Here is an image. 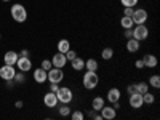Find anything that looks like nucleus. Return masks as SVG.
<instances>
[{"label": "nucleus", "mask_w": 160, "mask_h": 120, "mask_svg": "<svg viewBox=\"0 0 160 120\" xmlns=\"http://www.w3.org/2000/svg\"><path fill=\"white\" fill-rule=\"evenodd\" d=\"M58 112H59L61 117H69L72 111H71V108H69V104H61V108L58 109Z\"/></svg>", "instance_id": "obj_27"}, {"label": "nucleus", "mask_w": 160, "mask_h": 120, "mask_svg": "<svg viewBox=\"0 0 160 120\" xmlns=\"http://www.w3.org/2000/svg\"><path fill=\"white\" fill-rule=\"evenodd\" d=\"M16 68H18V71L26 74L32 69V61L29 59V56H19L16 61Z\"/></svg>", "instance_id": "obj_9"}, {"label": "nucleus", "mask_w": 160, "mask_h": 120, "mask_svg": "<svg viewBox=\"0 0 160 120\" xmlns=\"http://www.w3.org/2000/svg\"><path fill=\"white\" fill-rule=\"evenodd\" d=\"M56 98L61 104H71L74 99V91L69 87H59L56 91Z\"/></svg>", "instance_id": "obj_3"}, {"label": "nucleus", "mask_w": 160, "mask_h": 120, "mask_svg": "<svg viewBox=\"0 0 160 120\" xmlns=\"http://www.w3.org/2000/svg\"><path fill=\"white\" fill-rule=\"evenodd\" d=\"M95 114H96V111H95V109H91V111H88V112H87V117L93 118V115H95Z\"/></svg>", "instance_id": "obj_39"}, {"label": "nucleus", "mask_w": 160, "mask_h": 120, "mask_svg": "<svg viewBox=\"0 0 160 120\" xmlns=\"http://www.w3.org/2000/svg\"><path fill=\"white\" fill-rule=\"evenodd\" d=\"M142 102H144V104H148V106H152V104L155 102V95H152L151 91L142 93Z\"/></svg>", "instance_id": "obj_24"}, {"label": "nucleus", "mask_w": 160, "mask_h": 120, "mask_svg": "<svg viewBox=\"0 0 160 120\" xmlns=\"http://www.w3.org/2000/svg\"><path fill=\"white\" fill-rule=\"evenodd\" d=\"M135 68H136V69H144V62H142V59H136V61H135Z\"/></svg>", "instance_id": "obj_36"}, {"label": "nucleus", "mask_w": 160, "mask_h": 120, "mask_svg": "<svg viewBox=\"0 0 160 120\" xmlns=\"http://www.w3.org/2000/svg\"><path fill=\"white\" fill-rule=\"evenodd\" d=\"M120 98H122V93H120V90L118 88H111L109 91H108V101L112 104V102H115V101H120Z\"/></svg>", "instance_id": "obj_17"}, {"label": "nucleus", "mask_w": 160, "mask_h": 120, "mask_svg": "<svg viewBox=\"0 0 160 120\" xmlns=\"http://www.w3.org/2000/svg\"><path fill=\"white\" fill-rule=\"evenodd\" d=\"M22 106H24V102H22V101H16V104H15V108H16V109H21Z\"/></svg>", "instance_id": "obj_40"}, {"label": "nucleus", "mask_w": 160, "mask_h": 120, "mask_svg": "<svg viewBox=\"0 0 160 120\" xmlns=\"http://www.w3.org/2000/svg\"><path fill=\"white\" fill-rule=\"evenodd\" d=\"M16 74V69L15 66H10V64H3L2 68H0V78H3L5 82L7 80H13V77H15Z\"/></svg>", "instance_id": "obj_8"}, {"label": "nucleus", "mask_w": 160, "mask_h": 120, "mask_svg": "<svg viewBox=\"0 0 160 120\" xmlns=\"http://www.w3.org/2000/svg\"><path fill=\"white\" fill-rule=\"evenodd\" d=\"M58 88H59V83H51L50 85V91H53V93H56Z\"/></svg>", "instance_id": "obj_37"}, {"label": "nucleus", "mask_w": 160, "mask_h": 120, "mask_svg": "<svg viewBox=\"0 0 160 120\" xmlns=\"http://www.w3.org/2000/svg\"><path fill=\"white\" fill-rule=\"evenodd\" d=\"M40 68H42V69H45V71H50V69L53 68L51 59H43V61H42V64H40Z\"/></svg>", "instance_id": "obj_31"}, {"label": "nucleus", "mask_w": 160, "mask_h": 120, "mask_svg": "<svg viewBox=\"0 0 160 120\" xmlns=\"http://www.w3.org/2000/svg\"><path fill=\"white\" fill-rule=\"evenodd\" d=\"M128 104L131 109H141L144 102H142V95H139V93H133V95H130L128 98Z\"/></svg>", "instance_id": "obj_11"}, {"label": "nucleus", "mask_w": 160, "mask_h": 120, "mask_svg": "<svg viewBox=\"0 0 160 120\" xmlns=\"http://www.w3.org/2000/svg\"><path fill=\"white\" fill-rule=\"evenodd\" d=\"M13 82H16V83H24L26 82V75H24V72H18L16 71V74H15V77H13Z\"/></svg>", "instance_id": "obj_28"}, {"label": "nucleus", "mask_w": 160, "mask_h": 120, "mask_svg": "<svg viewBox=\"0 0 160 120\" xmlns=\"http://www.w3.org/2000/svg\"><path fill=\"white\" fill-rule=\"evenodd\" d=\"M47 77H48V71L42 69V68H37L34 71V80L37 83H45L47 82Z\"/></svg>", "instance_id": "obj_15"}, {"label": "nucleus", "mask_w": 160, "mask_h": 120, "mask_svg": "<svg viewBox=\"0 0 160 120\" xmlns=\"http://www.w3.org/2000/svg\"><path fill=\"white\" fill-rule=\"evenodd\" d=\"M43 104L47 106L48 109L56 108V106L59 104V101H58V98H56V93H53V91H47V93H45V96H43Z\"/></svg>", "instance_id": "obj_10"}, {"label": "nucleus", "mask_w": 160, "mask_h": 120, "mask_svg": "<svg viewBox=\"0 0 160 120\" xmlns=\"http://www.w3.org/2000/svg\"><path fill=\"white\" fill-rule=\"evenodd\" d=\"M133 11H135V8L133 7H123V16H133Z\"/></svg>", "instance_id": "obj_33"}, {"label": "nucleus", "mask_w": 160, "mask_h": 120, "mask_svg": "<svg viewBox=\"0 0 160 120\" xmlns=\"http://www.w3.org/2000/svg\"><path fill=\"white\" fill-rule=\"evenodd\" d=\"M149 37V29L146 28V24H135L133 26V38H136L138 42H142Z\"/></svg>", "instance_id": "obj_4"}, {"label": "nucleus", "mask_w": 160, "mask_h": 120, "mask_svg": "<svg viewBox=\"0 0 160 120\" xmlns=\"http://www.w3.org/2000/svg\"><path fill=\"white\" fill-rule=\"evenodd\" d=\"M56 47H58V51H59V53H66V51L71 50V42H69L68 38H61Z\"/></svg>", "instance_id": "obj_20"}, {"label": "nucleus", "mask_w": 160, "mask_h": 120, "mask_svg": "<svg viewBox=\"0 0 160 120\" xmlns=\"http://www.w3.org/2000/svg\"><path fill=\"white\" fill-rule=\"evenodd\" d=\"M120 26H122L123 29H133L135 22H133V19L130 16H122L120 18Z\"/></svg>", "instance_id": "obj_22"}, {"label": "nucleus", "mask_w": 160, "mask_h": 120, "mask_svg": "<svg viewBox=\"0 0 160 120\" xmlns=\"http://www.w3.org/2000/svg\"><path fill=\"white\" fill-rule=\"evenodd\" d=\"M64 55H66V58H68V61H72V59L77 56V53H75V50H72V48H71L69 51H66Z\"/></svg>", "instance_id": "obj_32"}, {"label": "nucleus", "mask_w": 160, "mask_h": 120, "mask_svg": "<svg viewBox=\"0 0 160 120\" xmlns=\"http://www.w3.org/2000/svg\"><path fill=\"white\" fill-rule=\"evenodd\" d=\"M120 3H122L123 7H133V8H136L138 0H120Z\"/></svg>", "instance_id": "obj_30"}, {"label": "nucleus", "mask_w": 160, "mask_h": 120, "mask_svg": "<svg viewBox=\"0 0 160 120\" xmlns=\"http://www.w3.org/2000/svg\"><path fill=\"white\" fill-rule=\"evenodd\" d=\"M71 117H72V120H83L85 114L82 111H74V112H71Z\"/></svg>", "instance_id": "obj_29"}, {"label": "nucleus", "mask_w": 160, "mask_h": 120, "mask_svg": "<svg viewBox=\"0 0 160 120\" xmlns=\"http://www.w3.org/2000/svg\"><path fill=\"white\" fill-rule=\"evenodd\" d=\"M71 66H72V69H74L75 72H80V71H83V69H85V59L75 56V58L71 61Z\"/></svg>", "instance_id": "obj_18"}, {"label": "nucleus", "mask_w": 160, "mask_h": 120, "mask_svg": "<svg viewBox=\"0 0 160 120\" xmlns=\"http://www.w3.org/2000/svg\"><path fill=\"white\" fill-rule=\"evenodd\" d=\"M123 37H125L127 40L131 38V37H133V29H125V31H123Z\"/></svg>", "instance_id": "obj_35"}, {"label": "nucleus", "mask_w": 160, "mask_h": 120, "mask_svg": "<svg viewBox=\"0 0 160 120\" xmlns=\"http://www.w3.org/2000/svg\"><path fill=\"white\" fill-rule=\"evenodd\" d=\"M135 87H136V93H139V95H142V93H146V91H149L148 82H138V83H135Z\"/></svg>", "instance_id": "obj_26"}, {"label": "nucleus", "mask_w": 160, "mask_h": 120, "mask_svg": "<svg viewBox=\"0 0 160 120\" xmlns=\"http://www.w3.org/2000/svg\"><path fill=\"white\" fill-rule=\"evenodd\" d=\"M82 83L85 90H95L99 85V75L95 71H87L82 77Z\"/></svg>", "instance_id": "obj_2"}, {"label": "nucleus", "mask_w": 160, "mask_h": 120, "mask_svg": "<svg viewBox=\"0 0 160 120\" xmlns=\"http://www.w3.org/2000/svg\"><path fill=\"white\" fill-rule=\"evenodd\" d=\"M47 80H48L50 83H61L62 80H64V71L59 69V68H51L48 71Z\"/></svg>", "instance_id": "obj_5"}, {"label": "nucleus", "mask_w": 160, "mask_h": 120, "mask_svg": "<svg viewBox=\"0 0 160 120\" xmlns=\"http://www.w3.org/2000/svg\"><path fill=\"white\" fill-rule=\"evenodd\" d=\"M148 85H149V87H152V88H155V90H158V88H160V75H158V74L151 75V77H149Z\"/></svg>", "instance_id": "obj_23"}, {"label": "nucleus", "mask_w": 160, "mask_h": 120, "mask_svg": "<svg viewBox=\"0 0 160 120\" xmlns=\"http://www.w3.org/2000/svg\"><path fill=\"white\" fill-rule=\"evenodd\" d=\"M131 19H133V22H135V24H146V21L149 19L148 10H144V8H135Z\"/></svg>", "instance_id": "obj_6"}, {"label": "nucleus", "mask_w": 160, "mask_h": 120, "mask_svg": "<svg viewBox=\"0 0 160 120\" xmlns=\"http://www.w3.org/2000/svg\"><path fill=\"white\" fill-rule=\"evenodd\" d=\"M101 58H102L104 61H109V59H112V58H114V50H112L111 47H106V48L101 51Z\"/></svg>", "instance_id": "obj_25"}, {"label": "nucleus", "mask_w": 160, "mask_h": 120, "mask_svg": "<svg viewBox=\"0 0 160 120\" xmlns=\"http://www.w3.org/2000/svg\"><path fill=\"white\" fill-rule=\"evenodd\" d=\"M127 93H128V95H133V93H136V87H135V83H131V85L127 87Z\"/></svg>", "instance_id": "obj_34"}, {"label": "nucleus", "mask_w": 160, "mask_h": 120, "mask_svg": "<svg viewBox=\"0 0 160 120\" xmlns=\"http://www.w3.org/2000/svg\"><path fill=\"white\" fill-rule=\"evenodd\" d=\"M10 15L16 22H26L28 19V10L22 3H13L10 8Z\"/></svg>", "instance_id": "obj_1"}, {"label": "nucleus", "mask_w": 160, "mask_h": 120, "mask_svg": "<svg viewBox=\"0 0 160 120\" xmlns=\"http://www.w3.org/2000/svg\"><path fill=\"white\" fill-rule=\"evenodd\" d=\"M2 2H11V0H2Z\"/></svg>", "instance_id": "obj_42"}, {"label": "nucleus", "mask_w": 160, "mask_h": 120, "mask_svg": "<svg viewBox=\"0 0 160 120\" xmlns=\"http://www.w3.org/2000/svg\"><path fill=\"white\" fill-rule=\"evenodd\" d=\"M85 69L87 71H98L99 69V64H98V61L95 59V58H90V59H87L85 61Z\"/></svg>", "instance_id": "obj_21"}, {"label": "nucleus", "mask_w": 160, "mask_h": 120, "mask_svg": "<svg viewBox=\"0 0 160 120\" xmlns=\"http://www.w3.org/2000/svg\"><path fill=\"white\" fill-rule=\"evenodd\" d=\"M104 104H106V99L101 98V96H96V98H93V101H91V109H95L96 112H99Z\"/></svg>", "instance_id": "obj_19"}, {"label": "nucleus", "mask_w": 160, "mask_h": 120, "mask_svg": "<svg viewBox=\"0 0 160 120\" xmlns=\"http://www.w3.org/2000/svg\"><path fill=\"white\" fill-rule=\"evenodd\" d=\"M99 114H101V117L104 118V120H114L115 117H117V111L112 108V106H102V109L99 111Z\"/></svg>", "instance_id": "obj_12"}, {"label": "nucleus", "mask_w": 160, "mask_h": 120, "mask_svg": "<svg viewBox=\"0 0 160 120\" xmlns=\"http://www.w3.org/2000/svg\"><path fill=\"white\" fill-rule=\"evenodd\" d=\"M18 58H19L18 53L13 51V50H10V51H7L5 55H3V62H5V64H10V66H16Z\"/></svg>", "instance_id": "obj_14"}, {"label": "nucleus", "mask_w": 160, "mask_h": 120, "mask_svg": "<svg viewBox=\"0 0 160 120\" xmlns=\"http://www.w3.org/2000/svg\"><path fill=\"white\" fill-rule=\"evenodd\" d=\"M19 56H29V50H21V53H19Z\"/></svg>", "instance_id": "obj_38"}, {"label": "nucleus", "mask_w": 160, "mask_h": 120, "mask_svg": "<svg viewBox=\"0 0 160 120\" xmlns=\"http://www.w3.org/2000/svg\"><path fill=\"white\" fill-rule=\"evenodd\" d=\"M68 62H69V61H68V58H66V55H64V53H59V51H56L55 55H53V58H51V64H53V68L64 69Z\"/></svg>", "instance_id": "obj_7"}, {"label": "nucleus", "mask_w": 160, "mask_h": 120, "mask_svg": "<svg viewBox=\"0 0 160 120\" xmlns=\"http://www.w3.org/2000/svg\"><path fill=\"white\" fill-rule=\"evenodd\" d=\"M0 40H2V34H0Z\"/></svg>", "instance_id": "obj_43"}, {"label": "nucleus", "mask_w": 160, "mask_h": 120, "mask_svg": "<svg viewBox=\"0 0 160 120\" xmlns=\"http://www.w3.org/2000/svg\"><path fill=\"white\" fill-rule=\"evenodd\" d=\"M93 120H102V117H101V114H95V115H93Z\"/></svg>", "instance_id": "obj_41"}, {"label": "nucleus", "mask_w": 160, "mask_h": 120, "mask_svg": "<svg viewBox=\"0 0 160 120\" xmlns=\"http://www.w3.org/2000/svg\"><path fill=\"white\" fill-rule=\"evenodd\" d=\"M125 47H127V51H128V53H138L139 48H141V43L138 42L136 38H133V37H131V38L127 40Z\"/></svg>", "instance_id": "obj_16"}, {"label": "nucleus", "mask_w": 160, "mask_h": 120, "mask_svg": "<svg viewBox=\"0 0 160 120\" xmlns=\"http://www.w3.org/2000/svg\"><path fill=\"white\" fill-rule=\"evenodd\" d=\"M142 62H144V68H148V69H154L155 66L158 64V59L155 55H151V53H148V55H144L142 58Z\"/></svg>", "instance_id": "obj_13"}]
</instances>
